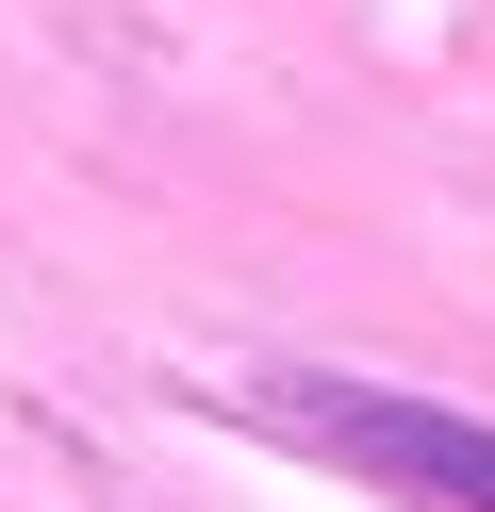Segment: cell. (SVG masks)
<instances>
[{
	"label": "cell",
	"mask_w": 495,
	"mask_h": 512,
	"mask_svg": "<svg viewBox=\"0 0 495 512\" xmlns=\"http://www.w3.org/2000/svg\"><path fill=\"white\" fill-rule=\"evenodd\" d=\"M264 430H297L314 463L380 479L413 512H495V413L396 397V380H264Z\"/></svg>",
	"instance_id": "obj_1"
}]
</instances>
